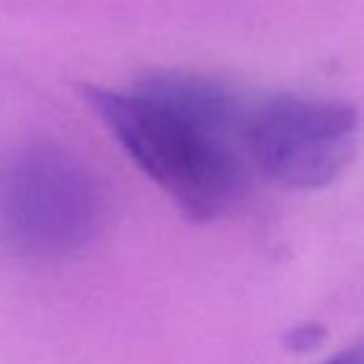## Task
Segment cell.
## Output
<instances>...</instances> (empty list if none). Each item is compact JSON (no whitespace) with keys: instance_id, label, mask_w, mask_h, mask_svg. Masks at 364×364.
<instances>
[{"instance_id":"cell-1","label":"cell","mask_w":364,"mask_h":364,"mask_svg":"<svg viewBox=\"0 0 364 364\" xmlns=\"http://www.w3.org/2000/svg\"><path fill=\"white\" fill-rule=\"evenodd\" d=\"M135 165L185 218L208 223L232 208L247 180V107L228 85L160 73L125 92L82 87Z\"/></svg>"},{"instance_id":"cell-2","label":"cell","mask_w":364,"mask_h":364,"mask_svg":"<svg viewBox=\"0 0 364 364\" xmlns=\"http://www.w3.org/2000/svg\"><path fill=\"white\" fill-rule=\"evenodd\" d=\"M102 193L95 175L55 145L0 155V252L21 262H60L95 240Z\"/></svg>"},{"instance_id":"cell-3","label":"cell","mask_w":364,"mask_h":364,"mask_svg":"<svg viewBox=\"0 0 364 364\" xmlns=\"http://www.w3.org/2000/svg\"><path fill=\"white\" fill-rule=\"evenodd\" d=\"M359 112L327 97L277 95L250 112L252 165L287 190H317L342 175L357 147Z\"/></svg>"},{"instance_id":"cell-4","label":"cell","mask_w":364,"mask_h":364,"mask_svg":"<svg viewBox=\"0 0 364 364\" xmlns=\"http://www.w3.org/2000/svg\"><path fill=\"white\" fill-rule=\"evenodd\" d=\"M327 337V329L317 322H302L297 327H292L284 337L289 352H309V349H317L319 344Z\"/></svg>"},{"instance_id":"cell-5","label":"cell","mask_w":364,"mask_h":364,"mask_svg":"<svg viewBox=\"0 0 364 364\" xmlns=\"http://www.w3.org/2000/svg\"><path fill=\"white\" fill-rule=\"evenodd\" d=\"M322 364H364V342H357L352 347L342 349L334 357L324 359Z\"/></svg>"}]
</instances>
